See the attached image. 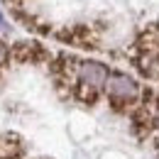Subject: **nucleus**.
<instances>
[{"label": "nucleus", "mask_w": 159, "mask_h": 159, "mask_svg": "<svg viewBox=\"0 0 159 159\" xmlns=\"http://www.w3.org/2000/svg\"><path fill=\"white\" fill-rule=\"evenodd\" d=\"M105 91H108L110 100H115V103H130V100L137 98L139 86H137V81L130 79L127 74H113L108 79V83H105Z\"/></svg>", "instance_id": "1"}, {"label": "nucleus", "mask_w": 159, "mask_h": 159, "mask_svg": "<svg viewBox=\"0 0 159 159\" xmlns=\"http://www.w3.org/2000/svg\"><path fill=\"white\" fill-rule=\"evenodd\" d=\"M76 76H79L81 88H88L91 93L98 91V88H103V86L108 83V79H110V76H108V69H105L103 64H98V61H83V64H79Z\"/></svg>", "instance_id": "2"}, {"label": "nucleus", "mask_w": 159, "mask_h": 159, "mask_svg": "<svg viewBox=\"0 0 159 159\" xmlns=\"http://www.w3.org/2000/svg\"><path fill=\"white\" fill-rule=\"evenodd\" d=\"M17 152H20V147H17L15 137H10V135L0 137V159H10V157H15Z\"/></svg>", "instance_id": "3"}, {"label": "nucleus", "mask_w": 159, "mask_h": 159, "mask_svg": "<svg viewBox=\"0 0 159 159\" xmlns=\"http://www.w3.org/2000/svg\"><path fill=\"white\" fill-rule=\"evenodd\" d=\"M5 57H7V49H5V44H2V42H0V64H2V61H5Z\"/></svg>", "instance_id": "4"}, {"label": "nucleus", "mask_w": 159, "mask_h": 159, "mask_svg": "<svg viewBox=\"0 0 159 159\" xmlns=\"http://www.w3.org/2000/svg\"><path fill=\"white\" fill-rule=\"evenodd\" d=\"M0 30H5V20H2V12H0Z\"/></svg>", "instance_id": "5"}, {"label": "nucleus", "mask_w": 159, "mask_h": 159, "mask_svg": "<svg viewBox=\"0 0 159 159\" xmlns=\"http://www.w3.org/2000/svg\"><path fill=\"white\" fill-rule=\"evenodd\" d=\"M157 127H159V115H157Z\"/></svg>", "instance_id": "6"}]
</instances>
